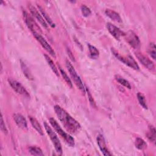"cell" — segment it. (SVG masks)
Returning a JSON list of instances; mask_svg holds the SVG:
<instances>
[{
    "mask_svg": "<svg viewBox=\"0 0 156 156\" xmlns=\"http://www.w3.org/2000/svg\"><path fill=\"white\" fill-rule=\"evenodd\" d=\"M55 112L65 128L71 133H76L80 129V124L60 106H54Z\"/></svg>",
    "mask_w": 156,
    "mask_h": 156,
    "instance_id": "cell-1",
    "label": "cell"
},
{
    "mask_svg": "<svg viewBox=\"0 0 156 156\" xmlns=\"http://www.w3.org/2000/svg\"><path fill=\"white\" fill-rule=\"evenodd\" d=\"M49 122L51 125L53 127L54 130L57 132L58 134L60 135V136L65 140V141L70 146L73 147L75 144L74 139L68 133H66L61 128V127L59 126L58 122L56 121V120L52 118H49Z\"/></svg>",
    "mask_w": 156,
    "mask_h": 156,
    "instance_id": "cell-2",
    "label": "cell"
},
{
    "mask_svg": "<svg viewBox=\"0 0 156 156\" xmlns=\"http://www.w3.org/2000/svg\"><path fill=\"white\" fill-rule=\"evenodd\" d=\"M65 63H66V66L69 73V74H70L71 78L73 79V81L74 82L76 85L83 94H85V87L81 79L80 78L79 76L77 74L76 71L75 70L74 66L72 65V64L70 63V62L68 60H66Z\"/></svg>",
    "mask_w": 156,
    "mask_h": 156,
    "instance_id": "cell-3",
    "label": "cell"
},
{
    "mask_svg": "<svg viewBox=\"0 0 156 156\" xmlns=\"http://www.w3.org/2000/svg\"><path fill=\"white\" fill-rule=\"evenodd\" d=\"M44 129L46 131V133L49 135L51 141L52 142L54 147L55 149L56 152L58 154V155H62L63 151H62V145L60 143V141L56 135V133L53 131V130L51 129V127L49 126V124L46 122H44Z\"/></svg>",
    "mask_w": 156,
    "mask_h": 156,
    "instance_id": "cell-4",
    "label": "cell"
},
{
    "mask_svg": "<svg viewBox=\"0 0 156 156\" xmlns=\"http://www.w3.org/2000/svg\"><path fill=\"white\" fill-rule=\"evenodd\" d=\"M112 52L113 54L121 62L124 63L125 65H127L128 66L130 67L131 68L135 69V70H139L140 67L137 64L136 62L134 60V58L130 56V55H127V56H123L121 55L119 53H118V51H116L115 49L112 48Z\"/></svg>",
    "mask_w": 156,
    "mask_h": 156,
    "instance_id": "cell-5",
    "label": "cell"
},
{
    "mask_svg": "<svg viewBox=\"0 0 156 156\" xmlns=\"http://www.w3.org/2000/svg\"><path fill=\"white\" fill-rule=\"evenodd\" d=\"M8 82L12 88L18 94H21L27 98L30 97L28 91L26 90V88L23 86V85L21 83L12 78H9L8 79Z\"/></svg>",
    "mask_w": 156,
    "mask_h": 156,
    "instance_id": "cell-6",
    "label": "cell"
},
{
    "mask_svg": "<svg viewBox=\"0 0 156 156\" xmlns=\"http://www.w3.org/2000/svg\"><path fill=\"white\" fill-rule=\"evenodd\" d=\"M126 40L127 43L134 49H138L140 48L141 43L138 37L133 32L129 31L127 34H125Z\"/></svg>",
    "mask_w": 156,
    "mask_h": 156,
    "instance_id": "cell-7",
    "label": "cell"
},
{
    "mask_svg": "<svg viewBox=\"0 0 156 156\" xmlns=\"http://www.w3.org/2000/svg\"><path fill=\"white\" fill-rule=\"evenodd\" d=\"M34 36L37 39V40L40 43L41 46L52 57H55V52L54 51V49L52 48V47L50 46V44L47 42V41L38 33H33Z\"/></svg>",
    "mask_w": 156,
    "mask_h": 156,
    "instance_id": "cell-8",
    "label": "cell"
},
{
    "mask_svg": "<svg viewBox=\"0 0 156 156\" xmlns=\"http://www.w3.org/2000/svg\"><path fill=\"white\" fill-rule=\"evenodd\" d=\"M23 17H24V21H25L27 26L28 27V28L30 29V30L32 32V34L35 33V32L38 33L37 30L38 29L40 30V28L38 27V26L35 23L34 19L26 11H23Z\"/></svg>",
    "mask_w": 156,
    "mask_h": 156,
    "instance_id": "cell-9",
    "label": "cell"
},
{
    "mask_svg": "<svg viewBox=\"0 0 156 156\" xmlns=\"http://www.w3.org/2000/svg\"><path fill=\"white\" fill-rule=\"evenodd\" d=\"M135 55L139 62L146 68L150 70H154L155 69V65L153 62L150 60L147 57L143 55L142 53L140 52H136Z\"/></svg>",
    "mask_w": 156,
    "mask_h": 156,
    "instance_id": "cell-10",
    "label": "cell"
},
{
    "mask_svg": "<svg viewBox=\"0 0 156 156\" xmlns=\"http://www.w3.org/2000/svg\"><path fill=\"white\" fill-rule=\"evenodd\" d=\"M107 28L108 32L110 33V34L116 40H119L121 36H124L125 35V34L121 30H120L118 27L110 23H108L107 24Z\"/></svg>",
    "mask_w": 156,
    "mask_h": 156,
    "instance_id": "cell-11",
    "label": "cell"
},
{
    "mask_svg": "<svg viewBox=\"0 0 156 156\" xmlns=\"http://www.w3.org/2000/svg\"><path fill=\"white\" fill-rule=\"evenodd\" d=\"M29 10H30V12L31 13V14L35 16V18L39 21V23L45 28L48 29V24H47V23L46 22L45 20L44 19V18L43 17V16L39 13V12L38 11V10L34 7L33 5H30L29 6Z\"/></svg>",
    "mask_w": 156,
    "mask_h": 156,
    "instance_id": "cell-12",
    "label": "cell"
},
{
    "mask_svg": "<svg viewBox=\"0 0 156 156\" xmlns=\"http://www.w3.org/2000/svg\"><path fill=\"white\" fill-rule=\"evenodd\" d=\"M97 143H98V145L101 151L102 152V153L104 155L108 156V155H112V154L108 151V149L107 148L104 137L102 134H99L98 135V136H97Z\"/></svg>",
    "mask_w": 156,
    "mask_h": 156,
    "instance_id": "cell-13",
    "label": "cell"
},
{
    "mask_svg": "<svg viewBox=\"0 0 156 156\" xmlns=\"http://www.w3.org/2000/svg\"><path fill=\"white\" fill-rule=\"evenodd\" d=\"M13 119L16 124V125L23 129H27V122L26 118L20 113H15L13 116Z\"/></svg>",
    "mask_w": 156,
    "mask_h": 156,
    "instance_id": "cell-14",
    "label": "cell"
},
{
    "mask_svg": "<svg viewBox=\"0 0 156 156\" xmlns=\"http://www.w3.org/2000/svg\"><path fill=\"white\" fill-rule=\"evenodd\" d=\"M105 13L107 16H108L113 21L118 22V23L122 22V20H121L120 15H119L118 13L116 12L115 11L110 10V9H106L105 11Z\"/></svg>",
    "mask_w": 156,
    "mask_h": 156,
    "instance_id": "cell-15",
    "label": "cell"
},
{
    "mask_svg": "<svg viewBox=\"0 0 156 156\" xmlns=\"http://www.w3.org/2000/svg\"><path fill=\"white\" fill-rule=\"evenodd\" d=\"M29 120L30 121V123L32 124V126H33V127L37 131V132L40 134L41 135H43V129L40 126V124H39L38 121H37V119L31 116H29Z\"/></svg>",
    "mask_w": 156,
    "mask_h": 156,
    "instance_id": "cell-16",
    "label": "cell"
},
{
    "mask_svg": "<svg viewBox=\"0 0 156 156\" xmlns=\"http://www.w3.org/2000/svg\"><path fill=\"white\" fill-rule=\"evenodd\" d=\"M38 9L39 10V11L41 12L43 17L44 18V19L45 20L46 22H47L48 23V24L51 27H55V24L54 23V22L52 21V20H51V18L49 17V16L48 15V13L44 11V10L40 5H37Z\"/></svg>",
    "mask_w": 156,
    "mask_h": 156,
    "instance_id": "cell-17",
    "label": "cell"
},
{
    "mask_svg": "<svg viewBox=\"0 0 156 156\" xmlns=\"http://www.w3.org/2000/svg\"><path fill=\"white\" fill-rule=\"evenodd\" d=\"M44 56L45 57V59H46V62H48V65L50 66V67H51V69L52 70V71L54 72V73H55L57 76H59L58 71V69L57 68L56 66L55 65L54 62L52 60V59L47 54H44Z\"/></svg>",
    "mask_w": 156,
    "mask_h": 156,
    "instance_id": "cell-18",
    "label": "cell"
},
{
    "mask_svg": "<svg viewBox=\"0 0 156 156\" xmlns=\"http://www.w3.org/2000/svg\"><path fill=\"white\" fill-rule=\"evenodd\" d=\"M115 80L118 82L121 85L124 86L125 87L129 88V89H131V85L129 83V82L128 80H127L126 79H125L124 78H123L122 77L119 76V75H116L115 76Z\"/></svg>",
    "mask_w": 156,
    "mask_h": 156,
    "instance_id": "cell-19",
    "label": "cell"
},
{
    "mask_svg": "<svg viewBox=\"0 0 156 156\" xmlns=\"http://www.w3.org/2000/svg\"><path fill=\"white\" fill-rule=\"evenodd\" d=\"M21 69L22 71L24 74V76L29 80H32L33 77L31 74V73L29 69V68L27 67V66L22 61H21Z\"/></svg>",
    "mask_w": 156,
    "mask_h": 156,
    "instance_id": "cell-20",
    "label": "cell"
},
{
    "mask_svg": "<svg viewBox=\"0 0 156 156\" xmlns=\"http://www.w3.org/2000/svg\"><path fill=\"white\" fill-rule=\"evenodd\" d=\"M29 152L33 155L37 156H43L44 154L43 153L42 150L37 146H30L29 147Z\"/></svg>",
    "mask_w": 156,
    "mask_h": 156,
    "instance_id": "cell-21",
    "label": "cell"
},
{
    "mask_svg": "<svg viewBox=\"0 0 156 156\" xmlns=\"http://www.w3.org/2000/svg\"><path fill=\"white\" fill-rule=\"evenodd\" d=\"M88 49H89V52H90L91 57L93 58H96L97 57H98V56L99 55V52L98 49L95 46H94L90 44H88Z\"/></svg>",
    "mask_w": 156,
    "mask_h": 156,
    "instance_id": "cell-22",
    "label": "cell"
},
{
    "mask_svg": "<svg viewBox=\"0 0 156 156\" xmlns=\"http://www.w3.org/2000/svg\"><path fill=\"white\" fill-rule=\"evenodd\" d=\"M147 136L150 141H151L152 143H154L155 144V129L152 126H149V130L147 133Z\"/></svg>",
    "mask_w": 156,
    "mask_h": 156,
    "instance_id": "cell-23",
    "label": "cell"
},
{
    "mask_svg": "<svg viewBox=\"0 0 156 156\" xmlns=\"http://www.w3.org/2000/svg\"><path fill=\"white\" fill-rule=\"evenodd\" d=\"M135 147L140 150H143L147 147L146 143L144 141L143 139L141 138H137L136 139L135 142Z\"/></svg>",
    "mask_w": 156,
    "mask_h": 156,
    "instance_id": "cell-24",
    "label": "cell"
},
{
    "mask_svg": "<svg viewBox=\"0 0 156 156\" xmlns=\"http://www.w3.org/2000/svg\"><path fill=\"white\" fill-rule=\"evenodd\" d=\"M59 70H60V73L62 74L63 79L65 80L66 83H67V85L70 87V88H72L73 87V83L71 82V79H69V77H68V76L67 75V74L66 73V72L62 69V68L60 66H59Z\"/></svg>",
    "mask_w": 156,
    "mask_h": 156,
    "instance_id": "cell-25",
    "label": "cell"
},
{
    "mask_svg": "<svg viewBox=\"0 0 156 156\" xmlns=\"http://www.w3.org/2000/svg\"><path fill=\"white\" fill-rule=\"evenodd\" d=\"M137 98L138 100V102L140 103V104L145 109L147 108V103H146V100L145 99L144 96L143 95V94H142L141 93H137Z\"/></svg>",
    "mask_w": 156,
    "mask_h": 156,
    "instance_id": "cell-26",
    "label": "cell"
},
{
    "mask_svg": "<svg viewBox=\"0 0 156 156\" xmlns=\"http://www.w3.org/2000/svg\"><path fill=\"white\" fill-rule=\"evenodd\" d=\"M147 52L150 55V56L154 59H155V55H156V52H155V45L154 43H149L148 47H147Z\"/></svg>",
    "mask_w": 156,
    "mask_h": 156,
    "instance_id": "cell-27",
    "label": "cell"
},
{
    "mask_svg": "<svg viewBox=\"0 0 156 156\" xmlns=\"http://www.w3.org/2000/svg\"><path fill=\"white\" fill-rule=\"evenodd\" d=\"M81 12L82 13V15L85 17L88 16L91 13V12L90 8L85 5H81Z\"/></svg>",
    "mask_w": 156,
    "mask_h": 156,
    "instance_id": "cell-28",
    "label": "cell"
},
{
    "mask_svg": "<svg viewBox=\"0 0 156 156\" xmlns=\"http://www.w3.org/2000/svg\"><path fill=\"white\" fill-rule=\"evenodd\" d=\"M1 129L4 133H5V134L7 133V130L2 115H1Z\"/></svg>",
    "mask_w": 156,
    "mask_h": 156,
    "instance_id": "cell-29",
    "label": "cell"
},
{
    "mask_svg": "<svg viewBox=\"0 0 156 156\" xmlns=\"http://www.w3.org/2000/svg\"><path fill=\"white\" fill-rule=\"evenodd\" d=\"M85 90H87V91L88 92V99H89V101H90V104L94 106V107H96V104H95V102L93 100V96H91V94H90V91H89V90L87 88V87H85Z\"/></svg>",
    "mask_w": 156,
    "mask_h": 156,
    "instance_id": "cell-30",
    "label": "cell"
},
{
    "mask_svg": "<svg viewBox=\"0 0 156 156\" xmlns=\"http://www.w3.org/2000/svg\"><path fill=\"white\" fill-rule=\"evenodd\" d=\"M68 51H69V52H68V54H69V57L71 58V59L73 61H74V60H75V59H74V56H73V55H72V54H72V53H71V52L69 49H68Z\"/></svg>",
    "mask_w": 156,
    "mask_h": 156,
    "instance_id": "cell-31",
    "label": "cell"
}]
</instances>
